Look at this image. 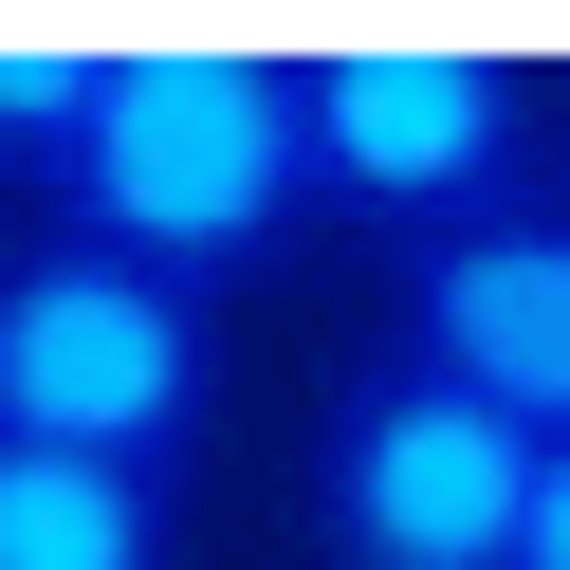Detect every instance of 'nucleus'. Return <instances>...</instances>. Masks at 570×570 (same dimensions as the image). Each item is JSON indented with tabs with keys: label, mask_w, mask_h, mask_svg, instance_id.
<instances>
[{
	"label": "nucleus",
	"mask_w": 570,
	"mask_h": 570,
	"mask_svg": "<svg viewBox=\"0 0 570 570\" xmlns=\"http://www.w3.org/2000/svg\"><path fill=\"white\" fill-rule=\"evenodd\" d=\"M533 166V75L497 38H313V185L368 239H460Z\"/></svg>",
	"instance_id": "nucleus-4"
},
{
	"label": "nucleus",
	"mask_w": 570,
	"mask_h": 570,
	"mask_svg": "<svg viewBox=\"0 0 570 570\" xmlns=\"http://www.w3.org/2000/svg\"><path fill=\"white\" fill-rule=\"evenodd\" d=\"M405 350L460 368L479 405H515L533 442H570V203H497V222L405 258Z\"/></svg>",
	"instance_id": "nucleus-5"
},
{
	"label": "nucleus",
	"mask_w": 570,
	"mask_h": 570,
	"mask_svg": "<svg viewBox=\"0 0 570 570\" xmlns=\"http://www.w3.org/2000/svg\"><path fill=\"white\" fill-rule=\"evenodd\" d=\"M222 423V295L166 258L56 222L38 258H0V442H75V460H185Z\"/></svg>",
	"instance_id": "nucleus-2"
},
{
	"label": "nucleus",
	"mask_w": 570,
	"mask_h": 570,
	"mask_svg": "<svg viewBox=\"0 0 570 570\" xmlns=\"http://www.w3.org/2000/svg\"><path fill=\"white\" fill-rule=\"evenodd\" d=\"M515 570H570V442H552V479H533V533H515Z\"/></svg>",
	"instance_id": "nucleus-8"
},
{
	"label": "nucleus",
	"mask_w": 570,
	"mask_h": 570,
	"mask_svg": "<svg viewBox=\"0 0 570 570\" xmlns=\"http://www.w3.org/2000/svg\"><path fill=\"white\" fill-rule=\"evenodd\" d=\"M533 479H552V442L423 350H368L313 405V552L332 570H515Z\"/></svg>",
	"instance_id": "nucleus-3"
},
{
	"label": "nucleus",
	"mask_w": 570,
	"mask_h": 570,
	"mask_svg": "<svg viewBox=\"0 0 570 570\" xmlns=\"http://www.w3.org/2000/svg\"><path fill=\"white\" fill-rule=\"evenodd\" d=\"M313 203H332L313 185V38H111V92H92L75 166H56L75 239L166 258V276L222 295Z\"/></svg>",
	"instance_id": "nucleus-1"
},
{
	"label": "nucleus",
	"mask_w": 570,
	"mask_h": 570,
	"mask_svg": "<svg viewBox=\"0 0 570 570\" xmlns=\"http://www.w3.org/2000/svg\"><path fill=\"white\" fill-rule=\"evenodd\" d=\"M92 92H111V38H75V19H0V148H19V166H75Z\"/></svg>",
	"instance_id": "nucleus-7"
},
{
	"label": "nucleus",
	"mask_w": 570,
	"mask_h": 570,
	"mask_svg": "<svg viewBox=\"0 0 570 570\" xmlns=\"http://www.w3.org/2000/svg\"><path fill=\"white\" fill-rule=\"evenodd\" d=\"M0 570H185L148 460H75V442H0Z\"/></svg>",
	"instance_id": "nucleus-6"
}]
</instances>
